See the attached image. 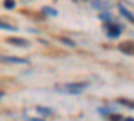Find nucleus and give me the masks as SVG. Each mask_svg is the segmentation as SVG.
Returning <instances> with one entry per match:
<instances>
[{"instance_id": "1", "label": "nucleus", "mask_w": 134, "mask_h": 121, "mask_svg": "<svg viewBox=\"0 0 134 121\" xmlns=\"http://www.w3.org/2000/svg\"><path fill=\"white\" fill-rule=\"evenodd\" d=\"M86 87H87L86 82H74V83H66L63 86H57L55 89L63 93H69V94H79Z\"/></svg>"}, {"instance_id": "2", "label": "nucleus", "mask_w": 134, "mask_h": 121, "mask_svg": "<svg viewBox=\"0 0 134 121\" xmlns=\"http://www.w3.org/2000/svg\"><path fill=\"white\" fill-rule=\"evenodd\" d=\"M103 27L107 30V36L113 38V39L118 38L121 35L122 30H124V27H122L121 24H117V23H114V22H111V23H106Z\"/></svg>"}, {"instance_id": "3", "label": "nucleus", "mask_w": 134, "mask_h": 121, "mask_svg": "<svg viewBox=\"0 0 134 121\" xmlns=\"http://www.w3.org/2000/svg\"><path fill=\"white\" fill-rule=\"evenodd\" d=\"M118 49L127 54V55H134V40H126V42H122L118 45Z\"/></svg>"}, {"instance_id": "4", "label": "nucleus", "mask_w": 134, "mask_h": 121, "mask_svg": "<svg viewBox=\"0 0 134 121\" xmlns=\"http://www.w3.org/2000/svg\"><path fill=\"white\" fill-rule=\"evenodd\" d=\"M91 6L95 9H99V11H102V12H105V11H109L113 7V3L106 2V0H94V2H91Z\"/></svg>"}, {"instance_id": "5", "label": "nucleus", "mask_w": 134, "mask_h": 121, "mask_svg": "<svg viewBox=\"0 0 134 121\" xmlns=\"http://www.w3.org/2000/svg\"><path fill=\"white\" fill-rule=\"evenodd\" d=\"M5 42L9 43V45L19 46V47H28L30 46L28 40H26L23 38H16V36H8V38H5Z\"/></svg>"}, {"instance_id": "6", "label": "nucleus", "mask_w": 134, "mask_h": 121, "mask_svg": "<svg viewBox=\"0 0 134 121\" xmlns=\"http://www.w3.org/2000/svg\"><path fill=\"white\" fill-rule=\"evenodd\" d=\"M2 62H7V63H20V65H24L28 63L27 59L24 58H20V57H2Z\"/></svg>"}, {"instance_id": "7", "label": "nucleus", "mask_w": 134, "mask_h": 121, "mask_svg": "<svg viewBox=\"0 0 134 121\" xmlns=\"http://www.w3.org/2000/svg\"><path fill=\"white\" fill-rule=\"evenodd\" d=\"M117 102L126 106V108H129V109H134V101L129 100V98H117Z\"/></svg>"}, {"instance_id": "8", "label": "nucleus", "mask_w": 134, "mask_h": 121, "mask_svg": "<svg viewBox=\"0 0 134 121\" xmlns=\"http://www.w3.org/2000/svg\"><path fill=\"white\" fill-rule=\"evenodd\" d=\"M99 19L106 22V23H111V22H113V15H111L109 11H105V12L99 14Z\"/></svg>"}, {"instance_id": "9", "label": "nucleus", "mask_w": 134, "mask_h": 121, "mask_svg": "<svg viewBox=\"0 0 134 121\" xmlns=\"http://www.w3.org/2000/svg\"><path fill=\"white\" fill-rule=\"evenodd\" d=\"M119 12H121V15H124L126 19H129L131 23H134V16L129 12V11L125 8V7H122V6H119Z\"/></svg>"}, {"instance_id": "10", "label": "nucleus", "mask_w": 134, "mask_h": 121, "mask_svg": "<svg viewBox=\"0 0 134 121\" xmlns=\"http://www.w3.org/2000/svg\"><path fill=\"white\" fill-rule=\"evenodd\" d=\"M36 111H38V113H40V114H43V116H50V114H52V111H51V109L44 108V106H38Z\"/></svg>"}, {"instance_id": "11", "label": "nucleus", "mask_w": 134, "mask_h": 121, "mask_svg": "<svg viewBox=\"0 0 134 121\" xmlns=\"http://www.w3.org/2000/svg\"><path fill=\"white\" fill-rule=\"evenodd\" d=\"M43 12L46 15H48V16H57L58 15V11L51 8V7H43Z\"/></svg>"}, {"instance_id": "12", "label": "nucleus", "mask_w": 134, "mask_h": 121, "mask_svg": "<svg viewBox=\"0 0 134 121\" xmlns=\"http://www.w3.org/2000/svg\"><path fill=\"white\" fill-rule=\"evenodd\" d=\"M98 112L100 113V114H103V116H110V114H113L114 113V108L111 109V108H99L98 109Z\"/></svg>"}, {"instance_id": "13", "label": "nucleus", "mask_w": 134, "mask_h": 121, "mask_svg": "<svg viewBox=\"0 0 134 121\" xmlns=\"http://www.w3.org/2000/svg\"><path fill=\"white\" fill-rule=\"evenodd\" d=\"M106 118L110 120V121H124V116H122V114H115V113L107 116Z\"/></svg>"}, {"instance_id": "14", "label": "nucleus", "mask_w": 134, "mask_h": 121, "mask_svg": "<svg viewBox=\"0 0 134 121\" xmlns=\"http://www.w3.org/2000/svg\"><path fill=\"white\" fill-rule=\"evenodd\" d=\"M58 39L60 40V42H63L64 45H67V46H71V47H74L75 46V42H72L71 39H69V38H64V36H58Z\"/></svg>"}, {"instance_id": "15", "label": "nucleus", "mask_w": 134, "mask_h": 121, "mask_svg": "<svg viewBox=\"0 0 134 121\" xmlns=\"http://www.w3.org/2000/svg\"><path fill=\"white\" fill-rule=\"evenodd\" d=\"M15 6H16L15 0H4V7H5L7 9H14Z\"/></svg>"}, {"instance_id": "16", "label": "nucleus", "mask_w": 134, "mask_h": 121, "mask_svg": "<svg viewBox=\"0 0 134 121\" xmlns=\"http://www.w3.org/2000/svg\"><path fill=\"white\" fill-rule=\"evenodd\" d=\"M2 28L3 30H12V31H15L16 30V26H11V24H8V23H4V22H2Z\"/></svg>"}, {"instance_id": "17", "label": "nucleus", "mask_w": 134, "mask_h": 121, "mask_svg": "<svg viewBox=\"0 0 134 121\" xmlns=\"http://www.w3.org/2000/svg\"><path fill=\"white\" fill-rule=\"evenodd\" d=\"M30 121H44V120H40V118H30Z\"/></svg>"}, {"instance_id": "18", "label": "nucleus", "mask_w": 134, "mask_h": 121, "mask_svg": "<svg viewBox=\"0 0 134 121\" xmlns=\"http://www.w3.org/2000/svg\"><path fill=\"white\" fill-rule=\"evenodd\" d=\"M124 121H134V118H133V117H127V118H125Z\"/></svg>"}]
</instances>
